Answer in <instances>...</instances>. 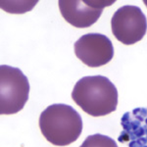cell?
I'll return each instance as SVG.
<instances>
[{"instance_id":"cell-5","label":"cell","mask_w":147,"mask_h":147,"mask_svg":"<svg viewBox=\"0 0 147 147\" xmlns=\"http://www.w3.org/2000/svg\"><path fill=\"white\" fill-rule=\"evenodd\" d=\"M75 54L82 63L91 68L108 64L114 56L113 43L109 37L101 34H87L74 44Z\"/></svg>"},{"instance_id":"cell-8","label":"cell","mask_w":147,"mask_h":147,"mask_svg":"<svg viewBox=\"0 0 147 147\" xmlns=\"http://www.w3.org/2000/svg\"><path fill=\"white\" fill-rule=\"evenodd\" d=\"M80 147H118V145L111 137L96 134L87 136Z\"/></svg>"},{"instance_id":"cell-7","label":"cell","mask_w":147,"mask_h":147,"mask_svg":"<svg viewBox=\"0 0 147 147\" xmlns=\"http://www.w3.org/2000/svg\"><path fill=\"white\" fill-rule=\"evenodd\" d=\"M123 130L118 137L129 147H147V108H136L121 119Z\"/></svg>"},{"instance_id":"cell-2","label":"cell","mask_w":147,"mask_h":147,"mask_svg":"<svg viewBox=\"0 0 147 147\" xmlns=\"http://www.w3.org/2000/svg\"><path fill=\"white\" fill-rule=\"evenodd\" d=\"M39 127L47 141L56 146H67L80 137L82 120L72 106L53 104L40 114Z\"/></svg>"},{"instance_id":"cell-1","label":"cell","mask_w":147,"mask_h":147,"mask_svg":"<svg viewBox=\"0 0 147 147\" xmlns=\"http://www.w3.org/2000/svg\"><path fill=\"white\" fill-rule=\"evenodd\" d=\"M72 98L86 114L101 117L114 112L118 105V90L103 76H88L78 80Z\"/></svg>"},{"instance_id":"cell-9","label":"cell","mask_w":147,"mask_h":147,"mask_svg":"<svg viewBox=\"0 0 147 147\" xmlns=\"http://www.w3.org/2000/svg\"><path fill=\"white\" fill-rule=\"evenodd\" d=\"M144 4H145L146 7H147V1H144Z\"/></svg>"},{"instance_id":"cell-6","label":"cell","mask_w":147,"mask_h":147,"mask_svg":"<svg viewBox=\"0 0 147 147\" xmlns=\"http://www.w3.org/2000/svg\"><path fill=\"white\" fill-rule=\"evenodd\" d=\"M114 1H88V0H69L59 1V9L63 18L72 26L79 28H88L97 22L106 6L112 5Z\"/></svg>"},{"instance_id":"cell-4","label":"cell","mask_w":147,"mask_h":147,"mask_svg":"<svg viewBox=\"0 0 147 147\" xmlns=\"http://www.w3.org/2000/svg\"><path fill=\"white\" fill-rule=\"evenodd\" d=\"M111 28L115 37L125 45H132L143 38L147 30V20L141 9L125 5L114 13Z\"/></svg>"},{"instance_id":"cell-3","label":"cell","mask_w":147,"mask_h":147,"mask_svg":"<svg viewBox=\"0 0 147 147\" xmlns=\"http://www.w3.org/2000/svg\"><path fill=\"white\" fill-rule=\"evenodd\" d=\"M30 93L28 78L20 69L0 66V114L13 115L24 108Z\"/></svg>"}]
</instances>
